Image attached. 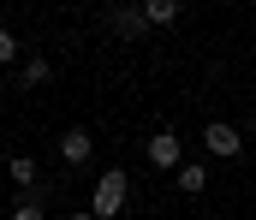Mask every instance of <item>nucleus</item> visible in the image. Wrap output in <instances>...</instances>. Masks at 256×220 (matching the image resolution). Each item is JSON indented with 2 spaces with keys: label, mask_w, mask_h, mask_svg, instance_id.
<instances>
[{
  "label": "nucleus",
  "mask_w": 256,
  "mask_h": 220,
  "mask_svg": "<svg viewBox=\"0 0 256 220\" xmlns=\"http://www.w3.org/2000/svg\"><path fill=\"white\" fill-rule=\"evenodd\" d=\"M202 185H208V173H202L196 161H185V167H179V191H185V197H196Z\"/></svg>",
  "instance_id": "8"
},
{
  "label": "nucleus",
  "mask_w": 256,
  "mask_h": 220,
  "mask_svg": "<svg viewBox=\"0 0 256 220\" xmlns=\"http://www.w3.org/2000/svg\"><path fill=\"white\" fill-rule=\"evenodd\" d=\"M126 197H131V179L120 173V167H108V173L96 179V191H90V215H96V220H114L120 209H126Z\"/></svg>",
  "instance_id": "1"
},
{
  "label": "nucleus",
  "mask_w": 256,
  "mask_h": 220,
  "mask_svg": "<svg viewBox=\"0 0 256 220\" xmlns=\"http://www.w3.org/2000/svg\"><path fill=\"white\" fill-rule=\"evenodd\" d=\"M108 30L126 36V42H137V36L149 30V18H143V6H114V12H108Z\"/></svg>",
  "instance_id": "4"
},
{
  "label": "nucleus",
  "mask_w": 256,
  "mask_h": 220,
  "mask_svg": "<svg viewBox=\"0 0 256 220\" xmlns=\"http://www.w3.org/2000/svg\"><path fill=\"white\" fill-rule=\"evenodd\" d=\"M12 60H18V36L0 24V66H12Z\"/></svg>",
  "instance_id": "11"
},
{
  "label": "nucleus",
  "mask_w": 256,
  "mask_h": 220,
  "mask_svg": "<svg viewBox=\"0 0 256 220\" xmlns=\"http://www.w3.org/2000/svg\"><path fill=\"white\" fill-rule=\"evenodd\" d=\"M250 131H256V113H250Z\"/></svg>",
  "instance_id": "13"
},
{
  "label": "nucleus",
  "mask_w": 256,
  "mask_h": 220,
  "mask_svg": "<svg viewBox=\"0 0 256 220\" xmlns=\"http://www.w3.org/2000/svg\"><path fill=\"white\" fill-rule=\"evenodd\" d=\"M202 149H208L214 161H232V155L244 149V137H238L232 125H220V119H214V125H202Z\"/></svg>",
  "instance_id": "3"
},
{
  "label": "nucleus",
  "mask_w": 256,
  "mask_h": 220,
  "mask_svg": "<svg viewBox=\"0 0 256 220\" xmlns=\"http://www.w3.org/2000/svg\"><path fill=\"white\" fill-rule=\"evenodd\" d=\"M48 77H54V66H48L42 54H36V60H24V83H30V89H36V83H48Z\"/></svg>",
  "instance_id": "9"
},
{
  "label": "nucleus",
  "mask_w": 256,
  "mask_h": 220,
  "mask_svg": "<svg viewBox=\"0 0 256 220\" xmlns=\"http://www.w3.org/2000/svg\"><path fill=\"white\" fill-rule=\"evenodd\" d=\"M6 173H12V185H24V191H30V185H36V179H42V173H36V161H30V155H12V161H6Z\"/></svg>",
  "instance_id": "7"
},
{
  "label": "nucleus",
  "mask_w": 256,
  "mask_h": 220,
  "mask_svg": "<svg viewBox=\"0 0 256 220\" xmlns=\"http://www.w3.org/2000/svg\"><path fill=\"white\" fill-rule=\"evenodd\" d=\"M12 220H48V215H42V197H24V203L12 209Z\"/></svg>",
  "instance_id": "10"
},
{
  "label": "nucleus",
  "mask_w": 256,
  "mask_h": 220,
  "mask_svg": "<svg viewBox=\"0 0 256 220\" xmlns=\"http://www.w3.org/2000/svg\"><path fill=\"white\" fill-rule=\"evenodd\" d=\"M143 155H149V167H155V173H179V167H185V149H179L173 131H155V137L143 143Z\"/></svg>",
  "instance_id": "2"
},
{
  "label": "nucleus",
  "mask_w": 256,
  "mask_h": 220,
  "mask_svg": "<svg viewBox=\"0 0 256 220\" xmlns=\"http://www.w3.org/2000/svg\"><path fill=\"white\" fill-rule=\"evenodd\" d=\"M72 220H96V215H90V209H84V215H72Z\"/></svg>",
  "instance_id": "12"
},
{
  "label": "nucleus",
  "mask_w": 256,
  "mask_h": 220,
  "mask_svg": "<svg viewBox=\"0 0 256 220\" xmlns=\"http://www.w3.org/2000/svg\"><path fill=\"white\" fill-rule=\"evenodd\" d=\"M143 18H149V30H161V24H173V18H179V0H149V6H143Z\"/></svg>",
  "instance_id": "6"
},
{
  "label": "nucleus",
  "mask_w": 256,
  "mask_h": 220,
  "mask_svg": "<svg viewBox=\"0 0 256 220\" xmlns=\"http://www.w3.org/2000/svg\"><path fill=\"white\" fill-rule=\"evenodd\" d=\"M90 149H96V143H90V131H66V137H60V161H66V167H84Z\"/></svg>",
  "instance_id": "5"
}]
</instances>
